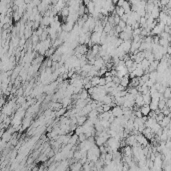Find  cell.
<instances>
[{"mask_svg":"<svg viewBox=\"0 0 171 171\" xmlns=\"http://www.w3.org/2000/svg\"><path fill=\"white\" fill-rule=\"evenodd\" d=\"M136 140H137V143L142 147H147V145H148V139H147L142 133H139L136 135Z\"/></svg>","mask_w":171,"mask_h":171,"instance_id":"cell-1","label":"cell"},{"mask_svg":"<svg viewBox=\"0 0 171 171\" xmlns=\"http://www.w3.org/2000/svg\"><path fill=\"white\" fill-rule=\"evenodd\" d=\"M111 112H112V115H113L114 117H115V118H118V117L123 116V109H122V106H118V105H116V106H114V107L112 108Z\"/></svg>","mask_w":171,"mask_h":171,"instance_id":"cell-2","label":"cell"},{"mask_svg":"<svg viewBox=\"0 0 171 171\" xmlns=\"http://www.w3.org/2000/svg\"><path fill=\"white\" fill-rule=\"evenodd\" d=\"M131 44H132V40L131 41H123V43L121 44V47L124 52L126 54H130V51H131Z\"/></svg>","mask_w":171,"mask_h":171,"instance_id":"cell-3","label":"cell"},{"mask_svg":"<svg viewBox=\"0 0 171 171\" xmlns=\"http://www.w3.org/2000/svg\"><path fill=\"white\" fill-rule=\"evenodd\" d=\"M135 104H136V106H138V108L142 107L143 105H145V103H144V99H143V95L141 94V93H139L136 98H135Z\"/></svg>","mask_w":171,"mask_h":171,"instance_id":"cell-4","label":"cell"},{"mask_svg":"<svg viewBox=\"0 0 171 171\" xmlns=\"http://www.w3.org/2000/svg\"><path fill=\"white\" fill-rule=\"evenodd\" d=\"M140 111H141V113H142L143 116L148 117L149 114H150V112H151V109H150V106H149V105L145 104V105H143L142 107H140Z\"/></svg>","mask_w":171,"mask_h":171,"instance_id":"cell-5","label":"cell"},{"mask_svg":"<svg viewBox=\"0 0 171 171\" xmlns=\"http://www.w3.org/2000/svg\"><path fill=\"white\" fill-rule=\"evenodd\" d=\"M107 142V139L102 136H95V143L97 146H102V145H105Z\"/></svg>","mask_w":171,"mask_h":171,"instance_id":"cell-6","label":"cell"},{"mask_svg":"<svg viewBox=\"0 0 171 171\" xmlns=\"http://www.w3.org/2000/svg\"><path fill=\"white\" fill-rule=\"evenodd\" d=\"M83 168V164L81 162H75L71 165L70 171H81V169Z\"/></svg>","mask_w":171,"mask_h":171,"instance_id":"cell-7","label":"cell"},{"mask_svg":"<svg viewBox=\"0 0 171 171\" xmlns=\"http://www.w3.org/2000/svg\"><path fill=\"white\" fill-rule=\"evenodd\" d=\"M129 84H130V77H129V74L126 75L121 79V82H120V85L123 86L124 88L129 86Z\"/></svg>","mask_w":171,"mask_h":171,"instance_id":"cell-8","label":"cell"},{"mask_svg":"<svg viewBox=\"0 0 171 171\" xmlns=\"http://www.w3.org/2000/svg\"><path fill=\"white\" fill-rule=\"evenodd\" d=\"M100 78L101 77H99V76H94V77H92L91 78V85L93 87H97L99 86V83H100Z\"/></svg>","mask_w":171,"mask_h":171,"instance_id":"cell-9","label":"cell"},{"mask_svg":"<svg viewBox=\"0 0 171 171\" xmlns=\"http://www.w3.org/2000/svg\"><path fill=\"white\" fill-rule=\"evenodd\" d=\"M114 13H115L116 15H118L120 18H121L124 14H126L124 9H123L122 7H119V6H116L115 7V11H114Z\"/></svg>","mask_w":171,"mask_h":171,"instance_id":"cell-10","label":"cell"},{"mask_svg":"<svg viewBox=\"0 0 171 171\" xmlns=\"http://www.w3.org/2000/svg\"><path fill=\"white\" fill-rule=\"evenodd\" d=\"M79 141V136H78L77 134H74L72 135L70 137V141H69V144H71V145H76V143Z\"/></svg>","mask_w":171,"mask_h":171,"instance_id":"cell-11","label":"cell"},{"mask_svg":"<svg viewBox=\"0 0 171 171\" xmlns=\"http://www.w3.org/2000/svg\"><path fill=\"white\" fill-rule=\"evenodd\" d=\"M60 14H61V16L63 18H67L69 16V14H70V11H69V8L68 7H65V8H63L61 11H60Z\"/></svg>","mask_w":171,"mask_h":171,"instance_id":"cell-12","label":"cell"}]
</instances>
